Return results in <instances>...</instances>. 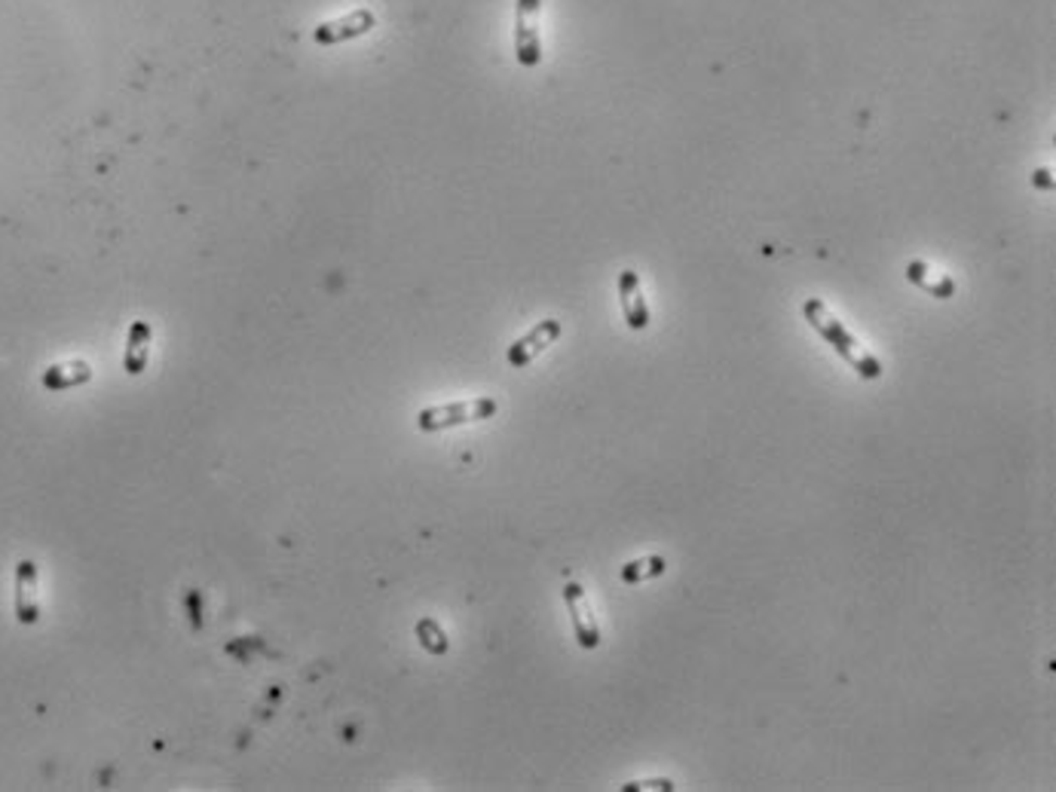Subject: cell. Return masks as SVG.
Returning a JSON list of instances; mask_svg holds the SVG:
<instances>
[{"mask_svg":"<svg viewBox=\"0 0 1056 792\" xmlns=\"http://www.w3.org/2000/svg\"><path fill=\"white\" fill-rule=\"evenodd\" d=\"M802 316H805V321L818 331L820 337L834 346L836 353H839V358H845V361H849V365H852L854 371L861 373L864 380H879V376H882V365H879L873 355H867L864 349H861V343H857V340L842 328V321L836 319L834 312L820 304V301H805V304H802Z\"/></svg>","mask_w":1056,"mask_h":792,"instance_id":"cell-1","label":"cell"},{"mask_svg":"<svg viewBox=\"0 0 1056 792\" xmlns=\"http://www.w3.org/2000/svg\"><path fill=\"white\" fill-rule=\"evenodd\" d=\"M499 413V401L496 398H469V401H454V405H435V407H423L417 413V429L427 432V435H435V432H447V429H457V425H469V422H481V420H494Z\"/></svg>","mask_w":1056,"mask_h":792,"instance_id":"cell-2","label":"cell"},{"mask_svg":"<svg viewBox=\"0 0 1056 792\" xmlns=\"http://www.w3.org/2000/svg\"><path fill=\"white\" fill-rule=\"evenodd\" d=\"M539 10L543 0H518L514 3V55L524 68H536L543 62V40H539Z\"/></svg>","mask_w":1056,"mask_h":792,"instance_id":"cell-3","label":"cell"},{"mask_svg":"<svg viewBox=\"0 0 1056 792\" xmlns=\"http://www.w3.org/2000/svg\"><path fill=\"white\" fill-rule=\"evenodd\" d=\"M377 28V16L374 10L361 7V10H353L341 18H328V22H319L313 28V40L319 47H338V43H346V40H358V37L371 35Z\"/></svg>","mask_w":1056,"mask_h":792,"instance_id":"cell-4","label":"cell"},{"mask_svg":"<svg viewBox=\"0 0 1056 792\" xmlns=\"http://www.w3.org/2000/svg\"><path fill=\"white\" fill-rule=\"evenodd\" d=\"M561 331L563 328L558 319H543L539 324H533L524 337L511 343L509 353H506V361H509L514 371H524L539 355L546 353L548 346H555V340L561 337Z\"/></svg>","mask_w":1056,"mask_h":792,"instance_id":"cell-5","label":"cell"},{"mask_svg":"<svg viewBox=\"0 0 1056 792\" xmlns=\"http://www.w3.org/2000/svg\"><path fill=\"white\" fill-rule=\"evenodd\" d=\"M13 588H16V597H13L16 622L28 624V627L40 622V573H37L35 560H18Z\"/></svg>","mask_w":1056,"mask_h":792,"instance_id":"cell-6","label":"cell"},{"mask_svg":"<svg viewBox=\"0 0 1056 792\" xmlns=\"http://www.w3.org/2000/svg\"><path fill=\"white\" fill-rule=\"evenodd\" d=\"M563 603H567V612H570V622H573V634H576V642L582 649H597L600 646V630H597V622L591 618L588 612V603H585V590L576 582H567L563 585Z\"/></svg>","mask_w":1056,"mask_h":792,"instance_id":"cell-7","label":"cell"},{"mask_svg":"<svg viewBox=\"0 0 1056 792\" xmlns=\"http://www.w3.org/2000/svg\"><path fill=\"white\" fill-rule=\"evenodd\" d=\"M151 346H154V324L151 321H132L126 334V349H123V371L129 376H141L148 371L151 361Z\"/></svg>","mask_w":1056,"mask_h":792,"instance_id":"cell-8","label":"cell"},{"mask_svg":"<svg viewBox=\"0 0 1056 792\" xmlns=\"http://www.w3.org/2000/svg\"><path fill=\"white\" fill-rule=\"evenodd\" d=\"M619 304H622V316L631 331H647L649 306L640 294V276L634 270H622L619 276Z\"/></svg>","mask_w":1056,"mask_h":792,"instance_id":"cell-9","label":"cell"},{"mask_svg":"<svg viewBox=\"0 0 1056 792\" xmlns=\"http://www.w3.org/2000/svg\"><path fill=\"white\" fill-rule=\"evenodd\" d=\"M89 380H92L89 361H65V365H50L40 376V386L47 392H65V388L86 386Z\"/></svg>","mask_w":1056,"mask_h":792,"instance_id":"cell-10","label":"cell"},{"mask_svg":"<svg viewBox=\"0 0 1056 792\" xmlns=\"http://www.w3.org/2000/svg\"><path fill=\"white\" fill-rule=\"evenodd\" d=\"M906 276H909V282H913V285H919L921 291H928V294H931V297H938V301H950V297L955 294L953 279H950V276H943V279H938V282H934V279H928V276H925V264H921V260H913V264L906 267Z\"/></svg>","mask_w":1056,"mask_h":792,"instance_id":"cell-11","label":"cell"},{"mask_svg":"<svg viewBox=\"0 0 1056 792\" xmlns=\"http://www.w3.org/2000/svg\"><path fill=\"white\" fill-rule=\"evenodd\" d=\"M667 563L665 557H644V560H631L622 566V582L625 585H640V582H649V578H659L665 575Z\"/></svg>","mask_w":1056,"mask_h":792,"instance_id":"cell-12","label":"cell"},{"mask_svg":"<svg viewBox=\"0 0 1056 792\" xmlns=\"http://www.w3.org/2000/svg\"><path fill=\"white\" fill-rule=\"evenodd\" d=\"M417 640H420V646L427 649L429 655H444L450 649L447 634H444L442 624L435 622V618H420L417 622Z\"/></svg>","mask_w":1056,"mask_h":792,"instance_id":"cell-13","label":"cell"},{"mask_svg":"<svg viewBox=\"0 0 1056 792\" xmlns=\"http://www.w3.org/2000/svg\"><path fill=\"white\" fill-rule=\"evenodd\" d=\"M185 603H190V618H193V627H196V630H203V597H200V590L190 588L188 597H185Z\"/></svg>","mask_w":1056,"mask_h":792,"instance_id":"cell-14","label":"cell"},{"mask_svg":"<svg viewBox=\"0 0 1056 792\" xmlns=\"http://www.w3.org/2000/svg\"><path fill=\"white\" fill-rule=\"evenodd\" d=\"M622 790H628V792H634V790H674V783H671V780H647V783H625Z\"/></svg>","mask_w":1056,"mask_h":792,"instance_id":"cell-15","label":"cell"},{"mask_svg":"<svg viewBox=\"0 0 1056 792\" xmlns=\"http://www.w3.org/2000/svg\"><path fill=\"white\" fill-rule=\"evenodd\" d=\"M1035 187H1041V190H1054V178H1051V171L1047 169L1035 171Z\"/></svg>","mask_w":1056,"mask_h":792,"instance_id":"cell-16","label":"cell"}]
</instances>
